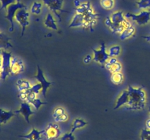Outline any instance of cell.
I'll list each match as a JSON object with an SVG mask.
<instances>
[{
  "label": "cell",
  "instance_id": "1f68e13d",
  "mask_svg": "<svg viewBox=\"0 0 150 140\" xmlns=\"http://www.w3.org/2000/svg\"><path fill=\"white\" fill-rule=\"evenodd\" d=\"M42 85H41L40 83L38 82V83H36V84L33 85L32 86V88H30V90H32V92H34V93H36L37 95H38L40 93V92H42Z\"/></svg>",
  "mask_w": 150,
  "mask_h": 140
},
{
  "label": "cell",
  "instance_id": "9c48e42d",
  "mask_svg": "<svg viewBox=\"0 0 150 140\" xmlns=\"http://www.w3.org/2000/svg\"><path fill=\"white\" fill-rule=\"evenodd\" d=\"M93 51V61L100 65L104 66L107 60L110 58L107 52V48L105 44L102 42L101 47L99 49H92Z\"/></svg>",
  "mask_w": 150,
  "mask_h": 140
},
{
  "label": "cell",
  "instance_id": "ab89813d",
  "mask_svg": "<svg viewBox=\"0 0 150 140\" xmlns=\"http://www.w3.org/2000/svg\"><path fill=\"white\" fill-rule=\"evenodd\" d=\"M74 4L76 7H79L81 4V2L79 1V0H74Z\"/></svg>",
  "mask_w": 150,
  "mask_h": 140
},
{
  "label": "cell",
  "instance_id": "d4e9b609",
  "mask_svg": "<svg viewBox=\"0 0 150 140\" xmlns=\"http://www.w3.org/2000/svg\"><path fill=\"white\" fill-rule=\"evenodd\" d=\"M101 7L106 10H112L115 5V0H100Z\"/></svg>",
  "mask_w": 150,
  "mask_h": 140
},
{
  "label": "cell",
  "instance_id": "8fae6325",
  "mask_svg": "<svg viewBox=\"0 0 150 140\" xmlns=\"http://www.w3.org/2000/svg\"><path fill=\"white\" fill-rule=\"evenodd\" d=\"M44 134L46 136L48 140L55 139L59 138L61 135V131H60L59 126L56 123H51L47 125L46 128L45 129V133Z\"/></svg>",
  "mask_w": 150,
  "mask_h": 140
},
{
  "label": "cell",
  "instance_id": "3957f363",
  "mask_svg": "<svg viewBox=\"0 0 150 140\" xmlns=\"http://www.w3.org/2000/svg\"><path fill=\"white\" fill-rule=\"evenodd\" d=\"M127 20V18H126L125 15L122 11H116L114 12L110 16L105 18L104 23L113 33L117 26L123 23Z\"/></svg>",
  "mask_w": 150,
  "mask_h": 140
},
{
  "label": "cell",
  "instance_id": "60d3db41",
  "mask_svg": "<svg viewBox=\"0 0 150 140\" xmlns=\"http://www.w3.org/2000/svg\"><path fill=\"white\" fill-rule=\"evenodd\" d=\"M1 64H2V57L0 55V68H1Z\"/></svg>",
  "mask_w": 150,
  "mask_h": 140
},
{
  "label": "cell",
  "instance_id": "d590c367",
  "mask_svg": "<svg viewBox=\"0 0 150 140\" xmlns=\"http://www.w3.org/2000/svg\"><path fill=\"white\" fill-rule=\"evenodd\" d=\"M27 90H24V91L19 92L18 97H19V99L22 101V102H26V99H27Z\"/></svg>",
  "mask_w": 150,
  "mask_h": 140
},
{
  "label": "cell",
  "instance_id": "f35d334b",
  "mask_svg": "<svg viewBox=\"0 0 150 140\" xmlns=\"http://www.w3.org/2000/svg\"><path fill=\"white\" fill-rule=\"evenodd\" d=\"M142 38H144V39L146 42H149V43L150 44V35H147V36H142Z\"/></svg>",
  "mask_w": 150,
  "mask_h": 140
},
{
  "label": "cell",
  "instance_id": "277c9868",
  "mask_svg": "<svg viewBox=\"0 0 150 140\" xmlns=\"http://www.w3.org/2000/svg\"><path fill=\"white\" fill-rule=\"evenodd\" d=\"M29 16L30 12L26 10V7L19 9L15 15V20L21 27V36L24 34L26 27L29 25Z\"/></svg>",
  "mask_w": 150,
  "mask_h": 140
},
{
  "label": "cell",
  "instance_id": "5b68a950",
  "mask_svg": "<svg viewBox=\"0 0 150 140\" xmlns=\"http://www.w3.org/2000/svg\"><path fill=\"white\" fill-rule=\"evenodd\" d=\"M2 57V64L1 66V79L4 81L8 76L11 74V69H10V64H11V52H7V51L2 50L1 53Z\"/></svg>",
  "mask_w": 150,
  "mask_h": 140
},
{
  "label": "cell",
  "instance_id": "e575fe53",
  "mask_svg": "<svg viewBox=\"0 0 150 140\" xmlns=\"http://www.w3.org/2000/svg\"><path fill=\"white\" fill-rule=\"evenodd\" d=\"M68 120V115L67 114H64V115H61V116L58 117L57 118H54V121L55 122H65Z\"/></svg>",
  "mask_w": 150,
  "mask_h": 140
},
{
  "label": "cell",
  "instance_id": "6da1fadb",
  "mask_svg": "<svg viewBox=\"0 0 150 140\" xmlns=\"http://www.w3.org/2000/svg\"><path fill=\"white\" fill-rule=\"evenodd\" d=\"M129 102L126 104V109L132 111L142 110L146 104V93L142 87H133L129 85Z\"/></svg>",
  "mask_w": 150,
  "mask_h": 140
},
{
  "label": "cell",
  "instance_id": "7a4b0ae2",
  "mask_svg": "<svg viewBox=\"0 0 150 140\" xmlns=\"http://www.w3.org/2000/svg\"><path fill=\"white\" fill-rule=\"evenodd\" d=\"M75 12L83 16L85 20V29H89L91 32H93L94 26L96 25L100 15L95 11L91 3L89 1L81 3L79 7H76Z\"/></svg>",
  "mask_w": 150,
  "mask_h": 140
},
{
  "label": "cell",
  "instance_id": "484cf974",
  "mask_svg": "<svg viewBox=\"0 0 150 140\" xmlns=\"http://www.w3.org/2000/svg\"><path fill=\"white\" fill-rule=\"evenodd\" d=\"M136 4L140 10H148L150 9V0H138Z\"/></svg>",
  "mask_w": 150,
  "mask_h": 140
},
{
  "label": "cell",
  "instance_id": "d6a6232c",
  "mask_svg": "<svg viewBox=\"0 0 150 140\" xmlns=\"http://www.w3.org/2000/svg\"><path fill=\"white\" fill-rule=\"evenodd\" d=\"M16 1H17V0H0V1H1V8H0V10H2V9L7 10V7H8L9 5H10V4H14V3L16 2Z\"/></svg>",
  "mask_w": 150,
  "mask_h": 140
},
{
  "label": "cell",
  "instance_id": "4fadbf2b",
  "mask_svg": "<svg viewBox=\"0 0 150 140\" xmlns=\"http://www.w3.org/2000/svg\"><path fill=\"white\" fill-rule=\"evenodd\" d=\"M10 69H11L12 75H17L23 72L25 69L23 61L17 57H12Z\"/></svg>",
  "mask_w": 150,
  "mask_h": 140
},
{
  "label": "cell",
  "instance_id": "8992f818",
  "mask_svg": "<svg viewBox=\"0 0 150 140\" xmlns=\"http://www.w3.org/2000/svg\"><path fill=\"white\" fill-rule=\"evenodd\" d=\"M126 18H130L140 26H144L150 21V11L142 10L139 13H126Z\"/></svg>",
  "mask_w": 150,
  "mask_h": 140
},
{
  "label": "cell",
  "instance_id": "ee69618b",
  "mask_svg": "<svg viewBox=\"0 0 150 140\" xmlns=\"http://www.w3.org/2000/svg\"><path fill=\"white\" fill-rule=\"evenodd\" d=\"M149 10V11H150V9H149V10Z\"/></svg>",
  "mask_w": 150,
  "mask_h": 140
},
{
  "label": "cell",
  "instance_id": "5bb4252c",
  "mask_svg": "<svg viewBox=\"0 0 150 140\" xmlns=\"http://www.w3.org/2000/svg\"><path fill=\"white\" fill-rule=\"evenodd\" d=\"M69 28H83L85 29V20L81 14L76 13L70 21Z\"/></svg>",
  "mask_w": 150,
  "mask_h": 140
},
{
  "label": "cell",
  "instance_id": "4dcf8cb0",
  "mask_svg": "<svg viewBox=\"0 0 150 140\" xmlns=\"http://www.w3.org/2000/svg\"><path fill=\"white\" fill-rule=\"evenodd\" d=\"M141 140H150V130L143 128L141 133Z\"/></svg>",
  "mask_w": 150,
  "mask_h": 140
},
{
  "label": "cell",
  "instance_id": "7402d4cb",
  "mask_svg": "<svg viewBox=\"0 0 150 140\" xmlns=\"http://www.w3.org/2000/svg\"><path fill=\"white\" fill-rule=\"evenodd\" d=\"M107 52L110 57L117 58L122 52V48L120 45H113L107 48Z\"/></svg>",
  "mask_w": 150,
  "mask_h": 140
},
{
  "label": "cell",
  "instance_id": "7bdbcfd3",
  "mask_svg": "<svg viewBox=\"0 0 150 140\" xmlns=\"http://www.w3.org/2000/svg\"><path fill=\"white\" fill-rule=\"evenodd\" d=\"M149 116H150V107L149 108Z\"/></svg>",
  "mask_w": 150,
  "mask_h": 140
},
{
  "label": "cell",
  "instance_id": "8d00e7d4",
  "mask_svg": "<svg viewBox=\"0 0 150 140\" xmlns=\"http://www.w3.org/2000/svg\"><path fill=\"white\" fill-rule=\"evenodd\" d=\"M93 60V57L91 55H86V56L83 58V61L85 64H89V63L92 62V61Z\"/></svg>",
  "mask_w": 150,
  "mask_h": 140
},
{
  "label": "cell",
  "instance_id": "b9f144b4",
  "mask_svg": "<svg viewBox=\"0 0 150 140\" xmlns=\"http://www.w3.org/2000/svg\"><path fill=\"white\" fill-rule=\"evenodd\" d=\"M1 68H0V78H1Z\"/></svg>",
  "mask_w": 150,
  "mask_h": 140
},
{
  "label": "cell",
  "instance_id": "2e32d148",
  "mask_svg": "<svg viewBox=\"0 0 150 140\" xmlns=\"http://www.w3.org/2000/svg\"><path fill=\"white\" fill-rule=\"evenodd\" d=\"M45 133V130L42 131H38L36 128L32 127V129L29 134L26 135H20L19 137L26 139L27 140H41L42 139V135Z\"/></svg>",
  "mask_w": 150,
  "mask_h": 140
},
{
  "label": "cell",
  "instance_id": "74e56055",
  "mask_svg": "<svg viewBox=\"0 0 150 140\" xmlns=\"http://www.w3.org/2000/svg\"><path fill=\"white\" fill-rule=\"evenodd\" d=\"M146 128L148 130H150V118L146 120Z\"/></svg>",
  "mask_w": 150,
  "mask_h": 140
},
{
  "label": "cell",
  "instance_id": "9a60e30c",
  "mask_svg": "<svg viewBox=\"0 0 150 140\" xmlns=\"http://www.w3.org/2000/svg\"><path fill=\"white\" fill-rule=\"evenodd\" d=\"M129 102V92L127 89L125 90L124 91L122 92L118 96L116 102L115 106H114V109H120V107L123 106H126Z\"/></svg>",
  "mask_w": 150,
  "mask_h": 140
},
{
  "label": "cell",
  "instance_id": "ba28073f",
  "mask_svg": "<svg viewBox=\"0 0 150 140\" xmlns=\"http://www.w3.org/2000/svg\"><path fill=\"white\" fill-rule=\"evenodd\" d=\"M44 4L49 9L50 11L53 12L59 18V20L61 21L59 13L67 12L63 10V3L64 0H42Z\"/></svg>",
  "mask_w": 150,
  "mask_h": 140
},
{
  "label": "cell",
  "instance_id": "836d02e7",
  "mask_svg": "<svg viewBox=\"0 0 150 140\" xmlns=\"http://www.w3.org/2000/svg\"><path fill=\"white\" fill-rule=\"evenodd\" d=\"M60 140H76L74 135L73 134V133H66L64 135L62 136V137L60 138Z\"/></svg>",
  "mask_w": 150,
  "mask_h": 140
},
{
  "label": "cell",
  "instance_id": "30bf717a",
  "mask_svg": "<svg viewBox=\"0 0 150 140\" xmlns=\"http://www.w3.org/2000/svg\"><path fill=\"white\" fill-rule=\"evenodd\" d=\"M35 78H36L37 80H38V81L42 85V96H43L44 99H46V93L47 91H48V89L49 88L50 86L54 85V83L48 81V80L45 78L43 72H42V70L41 69L39 65H38V72H37L36 76H35Z\"/></svg>",
  "mask_w": 150,
  "mask_h": 140
},
{
  "label": "cell",
  "instance_id": "7c38bea8",
  "mask_svg": "<svg viewBox=\"0 0 150 140\" xmlns=\"http://www.w3.org/2000/svg\"><path fill=\"white\" fill-rule=\"evenodd\" d=\"M14 112L16 114H21L23 116V118H24V119L26 120L27 123H30L29 117L32 115L35 114V111H33L32 109V105L26 102H22V103L21 104V106L20 108H19V109L14 111Z\"/></svg>",
  "mask_w": 150,
  "mask_h": 140
},
{
  "label": "cell",
  "instance_id": "f546056e",
  "mask_svg": "<svg viewBox=\"0 0 150 140\" xmlns=\"http://www.w3.org/2000/svg\"><path fill=\"white\" fill-rule=\"evenodd\" d=\"M118 60H117V58H114V57H110L108 60L106 61V62L105 63L104 66H105V68L107 70H109V69L111 68V66L114 64H115L116 62H117Z\"/></svg>",
  "mask_w": 150,
  "mask_h": 140
},
{
  "label": "cell",
  "instance_id": "f6af8a7d",
  "mask_svg": "<svg viewBox=\"0 0 150 140\" xmlns=\"http://www.w3.org/2000/svg\"><path fill=\"white\" fill-rule=\"evenodd\" d=\"M0 79H1V78H0Z\"/></svg>",
  "mask_w": 150,
  "mask_h": 140
},
{
  "label": "cell",
  "instance_id": "ffe728a7",
  "mask_svg": "<svg viewBox=\"0 0 150 140\" xmlns=\"http://www.w3.org/2000/svg\"><path fill=\"white\" fill-rule=\"evenodd\" d=\"M135 32H136L135 26L131 24L128 27L126 28L121 34H120V39H122V40H125V39H129V38H130L135 34Z\"/></svg>",
  "mask_w": 150,
  "mask_h": 140
},
{
  "label": "cell",
  "instance_id": "ac0fdd59",
  "mask_svg": "<svg viewBox=\"0 0 150 140\" xmlns=\"http://www.w3.org/2000/svg\"><path fill=\"white\" fill-rule=\"evenodd\" d=\"M16 116V113L12 111H5L0 109V131H1V124L7 123L13 117Z\"/></svg>",
  "mask_w": 150,
  "mask_h": 140
},
{
  "label": "cell",
  "instance_id": "e0dca14e",
  "mask_svg": "<svg viewBox=\"0 0 150 140\" xmlns=\"http://www.w3.org/2000/svg\"><path fill=\"white\" fill-rule=\"evenodd\" d=\"M44 26L48 29H53L54 31H58V27L57 25V21L54 19V16L51 13H48L45 18L44 19Z\"/></svg>",
  "mask_w": 150,
  "mask_h": 140
},
{
  "label": "cell",
  "instance_id": "d6986e66",
  "mask_svg": "<svg viewBox=\"0 0 150 140\" xmlns=\"http://www.w3.org/2000/svg\"><path fill=\"white\" fill-rule=\"evenodd\" d=\"M44 6V3L42 1H34L29 8V12L34 15H40L42 10V7Z\"/></svg>",
  "mask_w": 150,
  "mask_h": 140
},
{
  "label": "cell",
  "instance_id": "4316f807",
  "mask_svg": "<svg viewBox=\"0 0 150 140\" xmlns=\"http://www.w3.org/2000/svg\"><path fill=\"white\" fill-rule=\"evenodd\" d=\"M29 104H30L31 105H32V106H33L34 108H35L36 110H38V109H40V107L42 105H44V104H46L47 102H42V101L40 100V99H33V100L30 101L29 102H28Z\"/></svg>",
  "mask_w": 150,
  "mask_h": 140
},
{
  "label": "cell",
  "instance_id": "83f0119b",
  "mask_svg": "<svg viewBox=\"0 0 150 140\" xmlns=\"http://www.w3.org/2000/svg\"><path fill=\"white\" fill-rule=\"evenodd\" d=\"M122 64L119 62V61H117V62H116L115 64L111 66L108 71L111 73H116L120 72V71H122Z\"/></svg>",
  "mask_w": 150,
  "mask_h": 140
},
{
  "label": "cell",
  "instance_id": "f1b7e54d",
  "mask_svg": "<svg viewBox=\"0 0 150 140\" xmlns=\"http://www.w3.org/2000/svg\"><path fill=\"white\" fill-rule=\"evenodd\" d=\"M66 112L64 110V109H63L62 107H57L54 110V112H53V118H57L58 117L61 116V115H64L65 114Z\"/></svg>",
  "mask_w": 150,
  "mask_h": 140
},
{
  "label": "cell",
  "instance_id": "603a6c76",
  "mask_svg": "<svg viewBox=\"0 0 150 140\" xmlns=\"http://www.w3.org/2000/svg\"><path fill=\"white\" fill-rule=\"evenodd\" d=\"M111 80L114 85H120L123 83L124 75H123L121 71L120 72L112 73L111 76Z\"/></svg>",
  "mask_w": 150,
  "mask_h": 140
},
{
  "label": "cell",
  "instance_id": "52a82bcc",
  "mask_svg": "<svg viewBox=\"0 0 150 140\" xmlns=\"http://www.w3.org/2000/svg\"><path fill=\"white\" fill-rule=\"evenodd\" d=\"M25 7H26L24 4L20 2V0H17V1H16V3L10 4V5H9L8 7H7V10H7V15H6L5 16V18L10 21V25H11L10 29H9V31H10V32H13V29H14L13 19L15 18V15H16V12H17L19 9L25 8Z\"/></svg>",
  "mask_w": 150,
  "mask_h": 140
},
{
  "label": "cell",
  "instance_id": "44dd1931",
  "mask_svg": "<svg viewBox=\"0 0 150 140\" xmlns=\"http://www.w3.org/2000/svg\"><path fill=\"white\" fill-rule=\"evenodd\" d=\"M16 86H17L18 91L21 92L30 89L31 88H32V85L31 84L30 82H29L28 80L20 79V80H18L17 83H16Z\"/></svg>",
  "mask_w": 150,
  "mask_h": 140
},
{
  "label": "cell",
  "instance_id": "cb8c5ba5",
  "mask_svg": "<svg viewBox=\"0 0 150 140\" xmlns=\"http://www.w3.org/2000/svg\"><path fill=\"white\" fill-rule=\"evenodd\" d=\"M87 125V123L85 120L82 119H79V118H76L74 120L73 123V125H72L71 132L73 133L76 129H79V128H83L84 126Z\"/></svg>",
  "mask_w": 150,
  "mask_h": 140
}]
</instances>
